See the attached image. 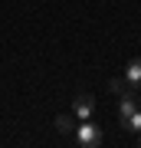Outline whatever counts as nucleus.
I'll return each mask as SVG.
<instances>
[{
  "label": "nucleus",
  "instance_id": "obj_1",
  "mask_svg": "<svg viewBox=\"0 0 141 148\" xmlns=\"http://www.w3.org/2000/svg\"><path fill=\"white\" fill-rule=\"evenodd\" d=\"M72 138H76L79 145H85V148H99L102 145V128L95 125V122H89V119H79Z\"/></svg>",
  "mask_w": 141,
  "mask_h": 148
},
{
  "label": "nucleus",
  "instance_id": "obj_2",
  "mask_svg": "<svg viewBox=\"0 0 141 148\" xmlns=\"http://www.w3.org/2000/svg\"><path fill=\"white\" fill-rule=\"evenodd\" d=\"M92 112H95V99L92 95H76V106H72V115L76 119H92Z\"/></svg>",
  "mask_w": 141,
  "mask_h": 148
},
{
  "label": "nucleus",
  "instance_id": "obj_3",
  "mask_svg": "<svg viewBox=\"0 0 141 148\" xmlns=\"http://www.w3.org/2000/svg\"><path fill=\"white\" fill-rule=\"evenodd\" d=\"M108 89L115 92V95H121V99H125V95H138V86L128 79V76H115V79L108 82Z\"/></svg>",
  "mask_w": 141,
  "mask_h": 148
},
{
  "label": "nucleus",
  "instance_id": "obj_4",
  "mask_svg": "<svg viewBox=\"0 0 141 148\" xmlns=\"http://www.w3.org/2000/svg\"><path fill=\"white\" fill-rule=\"evenodd\" d=\"M76 115H56V132L59 135H76Z\"/></svg>",
  "mask_w": 141,
  "mask_h": 148
},
{
  "label": "nucleus",
  "instance_id": "obj_5",
  "mask_svg": "<svg viewBox=\"0 0 141 148\" xmlns=\"http://www.w3.org/2000/svg\"><path fill=\"white\" fill-rule=\"evenodd\" d=\"M135 109H138V95H125V99H121V106H118V119H128Z\"/></svg>",
  "mask_w": 141,
  "mask_h": 148
},
{
  "label": "nucleus",
  "instance_id": "obj_6",
  "mask_svg": "<svg viewBox=\"0 0 141 148\" xmlns=\"http://www.w3.org/2000/svg\"><path fill=\"white\" fill-rule=\"evenodd\" d=\"M121 125H125L128 132H141V106H138L135 112H131L128 119H121Z\"/></svg>",
  "mask_w": 141,
  "mask_h": 148
},
{
  "label": "nucleus",
  "instance_id": "obj_7",
  "mask_svg": "<svg viewBox=\"0 0 141 148\" xmlns=\"http://www.w3.org/2000/svg\"><path fill=\"white\" fill-rule=\"evenodd\" d=\"M125 76H128L135 86H141V59H131V63H128V69H125Z\"/></svg>",
  "mask_w": 141,
  "mask_h": 148
},
{
  "label": "nucleus",
  "instance_id": "obj_8",
  "mask_svg": "<svg viewBox=\"0 0 141 148\" xmlns=\"http://www.w3.org/2000/svg\"><path fill=\"white\" fill-rule=\"evenodd\" d=\"M138 106H141V95H138Z\"/></svg>",
  "mask_w": 141,
  "mask_h": 148
},
{
  "label": "nucleus",
  "instance_id": "obj_9",
  "mask_svg": "<svg viewBox=\"0 0 141 148\" xmlns=\"http://www.w3.org/2000/svg\"><path fill=\"white\" fill-rule=\"evenodd\" d=\"M138 135H141V132H138Z\"/></svg>",
  "mask_w": 141,
  "mask_h": 148
}]
</instances>
